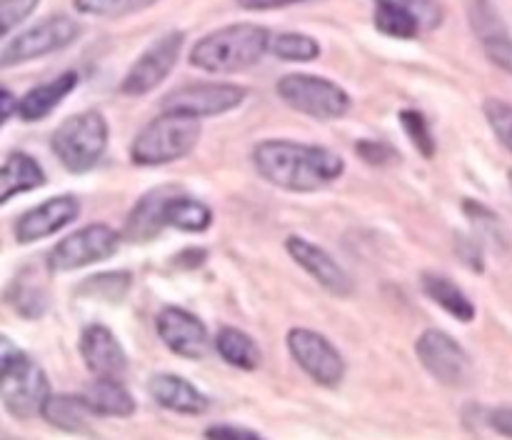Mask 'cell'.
<instances>
[{
    "instance_id": "obj_1",
    "label": "cell",
    "mask_w": 512,
    "mask_h": 440,
    "mask_svg": "<svg viewBox=\"0 0 512 440\" xmlns=\"http://www.w3.org/2000/svg\"><path fill=\"white\" fill-rule=\"evenodd\" d=\"M255 170L270 185L293 193H313L345 173V160L320 145L263 140L253 150Z\"/></svg>"
},
{
    "instance_id": "obj_2",
    "label": "cell",
    "mask_w": 512,
    "mask_h": 440,
    "mask_svg": "<svg viewBox=\"0 0 512 440\" xmlns=\"http://www.w3.org/2000/svg\"><path fill=\"white\" fill-rule=\"evenodd\" d=\"M270 30L255 23H235L213 30L190 50V65L205 73H240L263 60L270 53Z\"/></svg>"
},
{
    "instance_id": "obj_3",
    "label": "cell",
    "mask_w": 512,
    "mask_h": 440,
    "mask_svg": "<svg viewBox=\"0 0 512 440\" xmlns=\"http://www.w3.org/2000/svg\"><path fill=\"white\" fill-rule=\"evenodd\" d=\"M0 345H3V353H0V398H3L5 408L10 415L23 420L40 415L50 395L48 378L40 370V365L28 353L13 348L8 338L0 340Z\"/></svg>"
},
{
    "instance_id": "obj_4",
    "label": "cell",
    "mask_w": 512,
    "mask_h": 440,
    "mask_svg": "<svg viewBox=\"0 0 512 440\" xmlns=\"http://www.w3.org/2000/svg\"><path fill=\"white\" fill-rule=\"evenodd\" d=\"M200 133H203V128H200L198 118L163 113L160 118H155L153 123H148L138 135H135L133 148H130L133 163H175V160L193 153V148L200 140Z\"/></svg>"
},
{
    "instance_id": "obj_5",
    "label": "cell",
    "mask_w": 512,
    "mask_h": 440,
    "mask_svg": "<svg viewBox=\"0 0 512 440\" xmlns=\"http://www.w3.org/2000/svg\"><path fill=\"white\" fill-rule=\"evenodd\" d=\"M110 130L98 110H85L65 120L53 133V153L70 173L93 168L108 148Z\"/></svg>"
},
{
    "instance_id": "obj_6",
    "label": "cell",
    "mask_w": 512,
    "mask_h": 440,
    "mask_svg": "<svg viewBox=\"0 0 512 440\" xmlns=\"http://www.w3.org/2000/svg\"><path fill=\"white\" fill-rule=\"evenodd\" d=\"M278 95L285 100V105L315 120L343 118L353 105L348 90H343L333 80L308 73H293L280 78Z\"/></svg>"
},
{
    "instance_id": "obj_7",
    "label": "cell",
    "mask_w": 512,
    "mask_h": 440,
    "mask_svg": "<svg viewBox=\"0 0 512 440\" xmlns=\"http://www.w3.org/2000/svg\"><path fill=\"white\" fill-rule=\"evenodd\" d=\"M78 35V20L68 18V15L45 18L43 23L23 30V33H18L15 38L5 40L3 50H0V65H3V68H13V65L18 63H28V60L58 53V50L73 45L75 40H78Z\"/></svg>"
},
{
    "instance_id": "obj_8",
    "label": "cell",
    "mask_w": 512,
    "mask_h": 440,
    "mask_svg": "<svg viewBox=\"0 0 512 440\" xmlns=\"http://www.w3.org/2000/svg\"><path fill=\"white\" fill-rule=\"evenodd\" d=\"M120 245V233L105 223L85 225V228L75 230L73 235L60 240L53 250L48 253V265L55 273H65V270L85 268L98 260L115 255Z\"/></svg>"
},
{
    "instance_id": "obj_9",
    "label": "cell",
    "mask_w": 512,
    "mask_h": 440,
    "mask_svg": "<svg viewBox=\"0 0 512 440\" xmlns=\"http://www.w3.org/2000/svg\"><path fill=\"white\" fill-rule=\"evenodd\" d=\"M248 98V90L233 83H190L173 90L163 98V113L188 115V118H210L238 108Z\"/></svg>"
},
{
    "instance_id": "obj_10",
    "label": "cell",
    "mask_w": 512,
    "mask_h": 440,
    "mask_svg": "<svg viewBox=\"0 0 512 440\" xmlns=\"http://www.w3.org/2000/svg\"><path fill=\"white\" fill-rule=\"evenodd\" d=\"M288 350L300 368L325 388H335L345 378V360L340 350L325 335L308 328H293L288 333Z\"/></svg>"
},
{
    "instance_id": "obj_11",
    "label": "cell",
    "mask_w": 512,
    "mask_h": 440,
    "mask_svg": "<svg viewBox=\"0 0 512 440\" xmlns=\"http://www.w3.org/2000/svg\"><path fill=\"white\" fill-rule=\"evenodd\" d=\"M185 35L180 30L163 35L155 40L143 55L133 63V68L125 73L123 83H120V93L123 95H148L150 90L158 88L170 73H173L175 63L183 53Z\"/></svg>"
},
{
    "instance_id": "obj_12",
    "label": "cell",
    "mask_w": 512,
    "mask_h": 440,
    "mask_svg": "<svg viewBox=\"0 0 512 440\" xmlns=\"http://www.w3.org/2000/svg\"><path fill=\"white\" fill-rule=\"evenodd\" d=\"M415 353L428 373L443 385L460 388L470 380V355L453 335L443 330H425L415 343Z\"/></svg>"
},
{
    "instance_id": "obj_13",
    "label": "cell",
    "mask_w": 512,
    "mask_h": 440,
    "mask_svg": "<svg viewBox=\"0 0 512 440\" xmlns=\"http://www.w3.org/2000/svg\"><path fill=\"white\" fill-rule=\"evenodd\" d=\"M468 20L490 63L512 75V33L498 8L490 0H468Z\"/></svg>"
},
{
    "instance_id": "obj_14",
    "label": "cell",
    "mask_w": 512,
    "mask_h": 440,
    "mask_svg": "<svg viewBox=\"0 0 512 440\" xmlns=\"http://www.w3.org/2000/svg\"><path fill=\"white\" fill-rule=\"evenodd\" d=\"M155 328H158L160 340L180 358L200 360L208 353V330L188 310L173 308V305L163 308L158 313V320H155Z\"/></svg>"
},
{
    "instance_id": "obj_15",
    "label": "cell",
    "mask_w": 512,
    "mask_h": 440,
    "mask_svg": "<svg viewBox=\"0 0 512 440\" xmlns=\"http://www.w3.org/2000/svg\"><path fill=\"white\" fill-rule=\"evenodd\" d=\"M285 248L293 255L295 263H298L300 268L308 270L325 290H330L333 295H340V298H348V295L353 293V280H350V275L345 273L343 265H340L328 250L310 243L308 238H300V235H290V238L285 240Z\"/></svg>"
},
{
    "instance_id": "obj_16",
    "label": "cell",
    "mask_w": 512,
    "mask_h": 440,
    "mask_svg": "<svg viewBox=\"0 0 512 440\" xmlns=\"http://www.w3.org/2000/svg\"><path fill=\"white\" fill-rule=\"evenodd\" d=\"M80 215V200L73 195H58V198L45 200L43 205H35L28 213H23L15 223V238L20 243H35L48 235L58 233L60 228L73 223Z\"/></svg>"
},
{
    "instance_id": "obj_17",
    "label": "cell",
    "mask_w": 512,
    "mask_h": 440,
    "mask_svg": "<svg viewBox=\"0 0 512 440\" xmlns=\"http://www.w3.org/2000/svg\"><path fill=\"white\" fill-rule=\"evenodd\" d=\"M80 353L90 373L98 378H120L128 373V355L105 325H88L80 335Z\"/></svg>"
},
{
    "instance_id": "obj_18",
    "label": "cell",
    "mask_w": 512,
    "mask_h": 440,
    "mask_svg": "<svg viewBox=\"0 0 512 440\" xmlns=\"http://www.w3.org/2000/svg\"><path fill=\"white\" fill-rule=\"evenodd\" d=\"M180 190L173 185H165V188L150 190L148 195L138 200L133 210L128 215V223H125V240L130 243H145V240H153L160 230L168 225L165 213H168V203L178 195Z\"/></svg>"
},
{
    "instance_id": "obj_19",
    "label": "cell",
    "mask_w": 512,
    "mask_h": 440,
    "mask_svg": "<svg viewBox=\"0 0 512 440\" xmlns=\"http://www.w3.org/2000/svg\"><path fill=\"white\" fill-rule=\"evenodd\" d=\"M148 390L150 395H153L155 403L173 410V413L200 415L208 410V398H205L193 383L180 378V375H173V373L153 375L148 383Z\"/></svg>"
},
{
    "instance_id": "obj_20",
    "label": "cell",
    "mask_w": 512,
    "mask_h": 440,
    "mask_svg": "<svg viewBox=\"0 0 512 440\" xmlns=\"http://www.w3.org/2000/svg\"><path fill=\"white\" fill-rule=\"evenodd\" d=\"M78 73H63L58 78L48 80L43 85H35L30 93H25L18 103V115L25 120V123H35V120L45 118V115L53 113L60 105V100L68 98L70 93L78 85Z\"/></svg>"
},
{
    "instance_id": "obj_21",
    "label": "cell",
    "mask_w": 512,
    "mask_h": 440,
    "mask_svg": "<svg viewBox=\"0 0 512 440\" xmlns=\"http://www.w3.org/2000/svg\"><path fill=\"white\" fill-rule=\"evenodd\" d=\"M85 403L95 415L108 418H128L135 413V398L130 390L120 383V378H98L85 388Z\"/></svg>"
},
{
    "instance_id": "obj_22",
    "label": "cell",
    "mask_w": 512,
    "mask_h": 440,
    "mask_svg": "<svg viewBox=\"0 0 512 440\" xmlns=\"http://www.w3.org/2000/svg\"><path fill=\"white\" fill-rule=\"evenodd\" d=\"M45 185V173L28 153H10L0 170V203H8L13 195Z\"/></svg>"
},
{
    "instance_id": "obj_23",
    "label": "cell",
    "mask_w": 512,
    "mask_h": 440,
    "mask_svg": "<svg viewBox=\"0 0 512 440\" xmlns=\"http://www.w3.org/2000/svg\"><path fill=\"white\" fill-rule=\"evenodd\" d=\"M40 415L65 433H88L90 415L95 413L88 408L83 395H48Z\"/></svg>"
},
{
    "instance_id": "obj_24",
    "label": "cell",
    "mask_w": 512,
    "mask_h": 440,
    "mask_svg": "<svg viewBox=\"0 0 512 440\" xmlns=\"http://www.w3.org/2000/svg\"><path fill=\"white\" fill-rule=\"evenodd\" d=\"M420 283H423L425 295H428L430 300H435V303H438L443 310H448L453 318L463 320V323L475 320L473 300H470L468 295H465L463 290L453 283V280L445 278V275H438V273H425Z\"/></svg>"
},
{
    "instance_id": "obj_25",
    "label": "cell",
    "mask_w": 512,
    "mask_h": 440,
    "mask_svg": "<svg viewBox=\"0 0 512 440\" xmlns=\"http://www.w3.org/2000/svg\"><path fill=\"white\" fill-rule=\"evenodd\" d=\"M215 348L225 363L240 370H255L263 360L255 340L238 328H220L215 335Z\"/></svg>"
},
{
    "instance_id": "obj_26",
    "label": "cell",
    "mask_w": 512,
    "mask_h": 440,
    "mask_svg": "<svg viewBox=\"0 0 512 440\" xmlns=\"http://www.w3.org/2000/svg\"><path fill=\"white\" fill-rule=\"evenodd\" d=\"M170 228L185 230V233H203L213 223V210L200 200L190 198V195L178 193L168 203V213H165Z\"/></svg>"
},
{
    "instance_id": "obj_27",
    "label": "cell",
    "mask_w": 512,
    "mask_h": 440,
    "mask_svg": "<svg viewBox=\"0 0 512 440\" xmlns=\"http://www.w3.org/2000/svg\"><path fill=\"white\" fill-rule=\"evenodd\" d=\"M373 18H375V28H378L380 33L390 35V38L410 40L423 30L418 15L410 13L408 8L395 3H375Z\"/></svg>"
},
{
    "instance_id": "obj_28",
    "label": "cell",
    "mask_w": 512,
    "mask_h": 440,
    "mask_svg": "<svg viewBox=\"0 0 512 440\" xmlns=\"http://www.w3.org/2000/svg\"><path fill=\"white\" fill-rule=\"evenodd\" d=\"M270 53L288 63H310L320 55V43L305 33H278L270 38Z\"/></svg>"
},
{
    "instance_id": "obj_29",
    "label": "cell",
    "mask_w": 512,
    "mask_h": 440,
    "mask_svg": "<svg viewBox=\"0 0 512 440\" xmlns=\"http://www.w3.org/2000/svg\"><path fill=\"white\" fill-rule=\"evenodd\" d=\"M8 303L18 310L23 318H40L48 310L50 295L43 285L28 283V280H15L13 288L8 290Z\"/></svg>"
},
{
    "instance_id": "obj_30",
    "label": "cell",
    "mask_w": 512,
    "mask_h": 440,
    "mask_svg": "<svg viewBox=\"0 0 512 440\" xmlns=\"http://www.w3.org/2000/svg\"><path fill=\"white\" fill-rule=\"evenodd\" d=\"M128 288H130V273H125V270H115V273H100V275H93V278H88L83 285H80V293L90 295V298L118 303V300L125 298Z\"/></svg>"
},
{
    "instance_id": "obj_31",
    "label": "cell",
    "mask_w": 512,
    "mask_h": 440,
    "mask_svg": "<svg viewBox=\"0 0 512 440\" xmlns=\"http://www.w3.org/2000/svg\"><path fill=\"white\" fill-rule=\"evenodd\" d=\"M158 0H75V8L83 15L95 18H123V15L140 13Z\"/></svg>"
},
{
    "instance_id": "obj_32",
    "label": "cell",
    "mask_w": 512,
    "mask_h": 440,
    "mask_svg": "<svg viewBox=\"0 0 512 440\" xmlns=\"http://www.w3.org/2000/svg\"><path fill=\"white\" fill-rule=\"evenodd\" d=\"M483 113L493 133L500 138V143L512 153V105L508 100L488 98L483 105Z\"/></svg>"
},
{
    "instance_id": "obj_33",
    "label": "cell",
    "mask_w": 512,
    "mask_h": 440,
    "mask_svg": "<svg viewBox=\"0 0 512 440\" xmlns=\"http://www.w3.org/2000/svg\"><path fill=\"white\" fill-rule=\"evenodd\" d=\"M400 125L405 128L408 138L413 140L415 148H418L425 158H433L435 140L433 133H430V125L428 120H425V115L418 113V110H403V113H400Z\"/></svg>"
},
{
    "instance_id": "obj_34",
    "label": "cell",
    "mask_w": 512,
    "mask_h": 440,
    "mask_svg": "<svg viewBox=\"0 0 512 440\" xmlns=\"http://www.w3.org/2000/svg\"><path fill=\"white\" fill-rule=\"evenodd\" d=\"M40 0H0V33L8 38L10 30L18 28L25 18L33 15Z\"/></svg>"
},
{
    "instance_id": "obj_35",
    "label": "cell",
    "mask_w": 512,
    "mask_h": 440,
    "mask_svg": "<svg viewBox=\"0 0 512 440\" xmlns=\"http://www.w3.org/2000/svg\"><path fill=\"white\" fill-rule=\"evenodd\" d=\"M375 3H395L408 8L410 13L418 15L423 30H433L443 23V5L438 0H375Z\"/></svg>"
},
{
    "instance_id": "obj_36",
    "label": "cell",
    "mask_w": 512,
    "mask_h": 440,
    "mask_svg": "<svg viewBox=\"0 0 512 440\" xmlns=\"http://www.w3.org/2000/svg\"><path fill=\"white\" fill-rule=\"evenodd\" d=\"M355 150H358L360 158L370 165H388L393 163V160H398V153H395L393 145L380 143V140H360V143L355 145Z\"/></svg>"
},
{
    "instance_id": "obj_37",
    "label": "cell",
    "mask_w": 512,
    "mask_h": 440,
    "mask_svg": "<svg viewBox=\"0 0 512 440\" xmlns=\"http://www.w3.org/2000/svg\"><path fill=\"white\" fill-rule=\"evenodd\" d=\"M205 440H265L263 435L240 425H210L205 430Z\"/></svg>"
},
{
    "instance_id": "obj_38",
    "label": "cell",
    "mask_w": 512,
    "mask_h": 440,
    "mask_svg": "<svg viewBox=\"0 0 512 440\" xmlns=\"http://www.w3.org/2000/svg\"><path fill=\"white\" fill-rule=\"evenodd\" d=\"M458 253L473 270H483V245L473 238H458Z\"/></svg>"
},
{
    "instance_id": "obj_39",
    "label": "cell",
    "mask_w": 512,
    "mask_h": 440,
    "mask_svg": "<svg viewBox=\"0 0 512 440\" xmlns=\"http://www.w3.org/2000/svg\"><path fill=\"white\" fill-rule=\"evenodd\" d=\"M488 425L495 433L512 440V405H508V408H495L493 413L488 415Z\"/></svg>"
},
{
    "instance_id": "obj_40",
    "label": "cell",
    "mask_w": 512,
    "mask_h": 440,
    "mask_svg": "<svg viewBox=\"0 0 512 440\" xmlns=\"http://www.w3.org/2000/svg\"><path fill=\"white\" fill-rule=\"evenodd\" d=\"M238 3L248 10H273V8H285V5L303 3V0H238Z\"/></svg>"
},
{
    "instance_id": "obj_41",
    "label": "cell",
    "mask_w": 512,
    "mask_h": 440,
    "mask_svg": "<svg viewBox=\"0 0 512 440\" xmlns=\"http://www.w3.org/2000/svg\"><path fill=\"white\" fill-rule=\"evenodd\" d=\"M205 255H208L205 250L193 248V250H183L175 260H178V265H183V268H198V265H203Z\"/></svg>"
},
{
    "instance_id": "obj_42",
    "label": "cell",
    "mask_w": 512,
    "mask_h": 440,
    "mask_svg": "<svg viewBox=\"0 0 512 440\" xmlns=\"http://www.w3.org/2000/svg\"><path fill=\"white\" fill-rule=\"evenodd\" d=\"M18 103H20V100H15L10 90H3V93H0V108H3V123H8V118H10V113H13V108L18 110Z\"/></svg>"
}]
</instances>
